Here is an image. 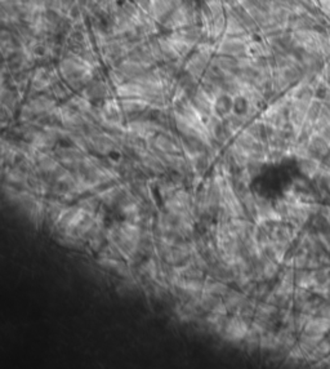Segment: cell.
<instances>
[{"label": "cell", "instance_id": "1", "mask_svg": "<svg viewBox=\"0 0 330 369\" xmlns=\"http://www.w3.org/2000/svg\"><path fill=\"white\" fill-rule=\"evenodd\" d=\"M142 235H143V227L127 220L115 223L106 230L107 241L115 244L128 262L134 260L139 254Z\"/></svg>", "mask_w": 330, "mask_h": 369}, {"label": "cell", "instance_id": "2", "mask_svg": "<svg viewBox=\"0 0 330 369\" xmlns=\"http://www.w3.org/2000/svg\"><path fill=\"white\" fill-rule=\"evenodd\" d=\"M250 328V321L241 318L240 315H228L221 337L230 344H240L245 340Z\"/></svg>", "mask_w": 330, "mask_h": 369}, {"label": "cell", "instance_id": "3", "mask_svg": "<svg viewBox=\"0 0 330 369\" xmlns=\"http://www.w3.org/2000/svg\"><path fill=\"white\" fill-rule=\"evenodd\" d=\"M53 154L57 157V160L60 161L61 165L65 168H67L70 170H76L80 165L81 161L84 160V157L87 156V154L79 148L71 145V146H64V148H57L53 150Z\"/></svg>", "mask_w": 330, "mask_h": 369}, {"label": "cell", "instance_id": "4", "mask_svg": "<svg viewBox=\"0 0 330 369\" xmlns=\"http://www.w3.org/2000/svg\"><path fill=\"white\" fill-rule=\"evenodd\" d=\"M87 100L92 101H105L110 98L112 94V85L107 81L103 80H92L87 87H84L83 90H80Z\"/></svg>", "mask_w": 330, "mask_h": 369}, {"label": "cell", "instance_id": "5", "mask_svg": "<svg viewBox=\"0 0 330 369\" xmlns=\"http://www.w3.org/2000/svg\"><path fill=\"white\" fill-rule=\"evenodd\" d=\"M27 103H29V106L31 107L36 116L53 113L58 107L57 100L53 96H49V94H38L35 97H31Z\"/></svg>", "mask_w": 330, "mask_h": 369}, {"label": "cell", "instance_id": "6", "mask_svg": "<svg viewBox=\"0 0 330 369\" xmlns=\"http://www.w3.org/2000/svg\"><path fill=\"white\" fill-rule=\"evenodd\" d=\"M120 106L125 116H133L138 114L146 113L150 109L147 100L141 97H129V98H119Z\"/></svg>", "mask_w": 330, "mask_h": 369}, {"label": "cell", "instance_id": "7", "mask_svg": "<svg viewBox=\"0 0 330 369\" xmlns=\"http://www.w3.org/2000/svg\"><path fill=\"white\" fill-rule=\"evenodd\" d=\"M29 172H26L25 169L18 167L17 164L10 165L9 168H5V170H4V180H5V183L12 185V186L23 187L25 189L26 185H27V181H29Z\"/></svg>", "mask_w": 330, "mask_h": 369}, {"label": "cell", "instance_id": "8", "mask_svg": "<svg viewBox=\"0 0 330 369\" xmlns=\"http://www.w3.org/2000/svg\"><path fill=\"white\" fill-rule=\"evenodd\" d=\"M248 299V295L243 292V291H237V289L231 288L227 292V295H223V301L228 308L230 314H239L240 308L245 303Z\"/></svg>", "mask_w": 330, "mask_h": 369}, {"label": "cell", "instance_id": "9", "mask_svg": "<svg viewBox=\"0 0 330 369\" xmlns=\"http://www.w3.org/2000/svg\"><path fill=\"white\" fill-rule=\"evenodd\" d=\"M329 331L330 319L321 318V316H319L316 319H311L305 327V329H303L305 334H308V336H320V337H323V334Z\"/></svg>", "mask_w": 330, "mask_h": 369}, {"label": "cell", "instance_id": "10", "mask_svg": "<svg viewBox=\"0 0 330 369\" xmlns=\"http://www.w3.org/2000/svg\"><path fill=\"white\" fill-rule=\"evenodd\" d=\"M214 111L215 115L226 119L230 114L234 113V97L227 93H222L214 101Z\"/></svg>", "mask_w": 330, "mask_h": 369}, {"label": "cell", "instance_id": "11", "mask_svg": "<svg viewBox=\"0 0 330 369\" xmlns=\"http://www.w3.org/2000/svg\"><path fill=\"white\" fill-rule=\"evenodd\" d=\"M231 287L227 283L221 282V280H217L214 278H212V276L206 275L205 280H204V291L202 292L212 293V295L223 297V295H227Z\"/></svg>", "mask_w": 330, "mask_h": 369}, {"label": "cell", "instance_id": "12", "mask_svg": "<svg viewBox=\"0 0 330 369\" xmlns=\"http://www.w3.org/2000/svg\"><path fill=\"white\" fill-rule=\"evenodd\" d=\"M298 167L301 169V172L305 174L306 177H315L318 174V172L320 170V164H319L318 159L315 157H301L298 161Z\"/></svg>", "mask_w": 330, "mask_h": 369}]
</instances>
